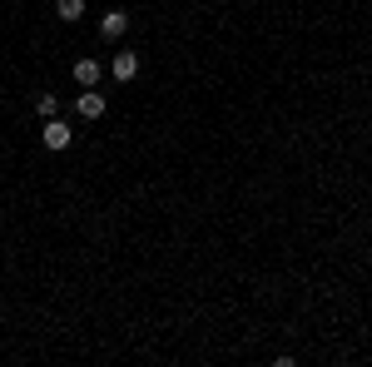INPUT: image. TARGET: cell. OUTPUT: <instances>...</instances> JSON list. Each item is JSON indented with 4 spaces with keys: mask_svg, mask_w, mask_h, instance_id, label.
I'll return each mask as SVG.
<instances>
[{
    "mask_svg": "<svg viewBox=\"0 0 372 367\" xmlns=\"http://www.w3.org/2000/svg\"><path fill=\"white\" fill-rule=\"evenodd\" d=\"M40 139H45V149H55V154H60V149H70L75 129H70V124L55 114V119H45V124H40Z\"/></svg>",
    "mask_w": 372,
    "mask_h": 367,
    "instance_id": "6da1fadb",
    "label": "cell"
},
{
    "mask_svg": "<svg viewBox=\"0 0 372 367\" xmlns=\"http://www.w3.org/2000/svg\"><path fill=\"white\" fill-rule=\"evenodd\" d=\"M109 75H114V85H129V80L139 75V55H129V50H119V55L109 60Z\"/></svg>",
    "mask_w": 372,
    "mask_h": 367,
    "instance_id": "7a4b0ae2",
    "label": "cell"
},
{
    "mask_svg": "<svg viewBox=\"0 0 372 367\" xmlns=\"http://www.w3.org/2000/svg\"><path fill=\"white\" fill-rule=\"evenodd\" d=\"M99 75H104V70H99V60H90V55H80V60H75V85H80V90H94V85H99Z\"/></svg>",
    "mask_w": 372,
    "mask_h": 367,
    "instance_id": "3957f363",
    "label": "cell"
},
{
    "mask_svg": "<svg viewBox=\"0 0 372 367\" xmlns=\"http://www.w3.org/2000/svg\"><path fill=\"white\" fill-rule=\"evenodd\" d=\"M75 109H80V119H104V94H94V90L75 94Z\"/></svg>",
    "mask_w": 372,
    "mask_h": 367,
    "instance_id": "277c9868",
    "label": "cell"
},
{
    "mask_svg": "<svg viewBox=\"0 0 372 367\" xmlns=\"http://www.w3.org/2000/svg\"><path fill=\"white\" fill-rule=\"evenodd\" d=\"M124 30H129V15H124V10H109V15L99 20V35H104V40H119Z\"/></svg>",
    "mask_w": 372,
    "mask_h": 367,
    "instance_id": "5b68a950",
    "label": "cell"
},
{
    "mask_svg": "<svg viewBox=\"0 0 372 367\" xmlns=\"http://www.w3.org/2000/svg\"><path fill=\"white\" fill-rule=\"evenodd\" d=\"M35 114H40V119H55V114H60V99H55V94H35Z\"/></svg>",
    "mask_w": 372,
    "mask_h": 367,
    "instance_id": "8992f818",
    "label": "cell"
},
{
    "mask_svg": "<svg viewBox=\"0 0 372 367\" xmlns=\"http://www.w3.org/2000/svg\"><path fill=\"white\" fill-rule=\"evenodd\" d=\"M55 15L60 20H80L85 15V0H55Z\"/></svg>",
    "mask_w": 372,
    "mask_h": 367,
    "instance_id": "52a82bcc",
    "label": "cell"
}]
</instances>
